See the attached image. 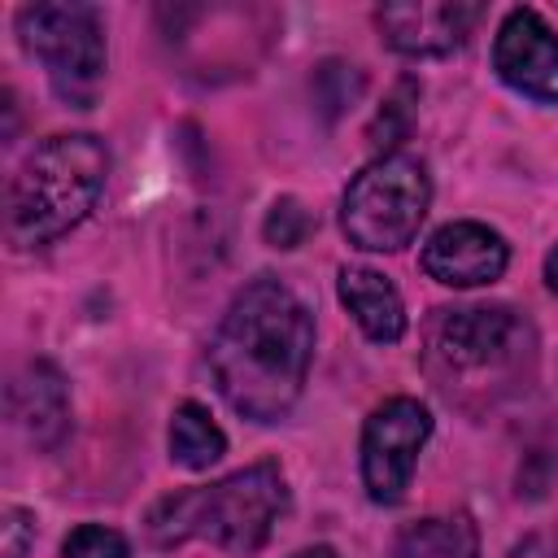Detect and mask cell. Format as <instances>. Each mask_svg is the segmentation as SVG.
<instances>
[{
	"label": "cell",
	"mask_w": 558,
	"mask_h": 558,
	"mask_svg": "<svg viewBox=\"0 0 558 558\" xmlns=\"http://www.w3.org/2000/svg\"><path fill=\"white\" fill-rule=\"evenodd\" d=\"M22 48L48 70L52 92L87 109L105 83V26L92 4L78 0H39L17 9Z\"/></svg>",
	"instance_id": "5b68a950"
},
{
	"label": "cell",
	"mask_w": 558,
	"mask_h": 558,
	"mask_svg": "<svg viewBox=\"0 0 558 558\" xmlns=\"http://www.w3.org/2000/svg\"><path fill=\"white\" fill-rule=\"evenodd\" d=\"M9 414L26 432L31 445L57 449L70 432V392L65 375L52 362H26L9 384Z\"/></svg>",
	"instance_id": "8fae6325"
},
{
	"label": "cell",
	"mask_w": 558,
	"mask_h": 558,
	"mask_svg": "<svg viewBox=\"0 0 558 558\" xmlns=\"http://www.w3.org/2000/svg\"><path fill=\"white\" fill-rule=\"evenodd\" d=\"M493 70L510 92L558 105V31L527 4L510 9L493 39Z\"/></svg>",
	"instance_id": "ba28073f"
},
{
	"label": "cell",
	"mask_w": 558,
	"mask_h": 558,
	"mask_svg": "<svg viewBox=\"0 0 558 558\" xmlns=\"http://www.w3.org/2000/svg\"><path fill=\"white\" fill-rule=\"evenodd\" d=\"M523 353H527V323L510 305L436 310L427 331V357L440 375V388H453L458 375L506 371Z\"/></svg>",
	"instance_id": "8992f818"
},
{
	"label": "cell",
	"mask_w": 558,
	"mask_h": 558,
	"mask_svg": "<svg viewBox=\"0 0 558 558\" xmlns=\"http://www.w3.org/2000/svg\"><path fill=\"white\" fill-rule=\"evenodd\" d=\"M432 205V174L414 153H379L353 174L340 201V231L362 253L405 248Z\"/></svg>",
	"instance_id": "277c9868"
},
{
	"label": "cell",
	"mask_w": 558,
	"mask_h": 558,
	"mask_svg": "<svg viewBox=\"0 0 558 558\" xmlns=\"http://www.w3.org/2000/svg\"><path fill=\"white\" fill-rule=\"evenodd\" d=\"M222 453H227L222 427L209 418V410L201 401H183L170 418V458L183 471H209Z\"/></svg>",
	"instance_id": "5bb4252c"
},
{
	"label": "cell",
	"mask_w": 558,
	"mask_h": 558,
	"mask_svg": "<svg viewBox=\"0 0 558 558\" xmlns=\"http://www.w3.org/2000/svg\"><path fill=\"white\" fill-rule=\"evenodd\" d=\"M475 554H480L475 523L466 514H436L410 523L388 558H475Z\"/></svg>",
	"instance_id": "4fadbf2b"
},
{
	"label": "cell",
	"mask_w": 558,
	"mask_h": 558,
	"mask_svg": "<svg viewBox=\"0 0 558 558\" xmlns=\"http://www.w3.org/2000/svg\"><path fill=\"white\" fill-rule=\"evenodd\" d=\"M31 541H35V514L22 506H9L0 523V558H26Z\"/></svg>",
	"instance_id": "e0dca14e"
},
{
	"label": "cell",
	"mask_w": 558,
	"mask_h": 558,
	"mask_svg": "<svg viewBox=\"0 0 558 558\" xmlns=\"http://www.w3.org/2000/svg\"><path fill=\"white\" fill-rule=\"evenodd\" d=\"M545 288L558 296V244L545 253Z\"/></svg>",
	"instance_id": "ac0fdd59"
},
{
	"label": "cell",
	"mask_w": 558,
	"mask_h": 558,
	"mask_svg": "<svg viewBox=\"0 0 558 558\" xmlns=\"http://www.w3.org/2000/svg\"><path fill=\"white\" fill-rule=\"evenodd\" d=\"M336 288H340V305L353 314V323L366 331V340L397 344L405 336V301L388 275H379L371 266H344Z\"/></svg>",
	"instance_id": "7c38bea8"
},
{
	"label": "cell",
	"mask_w": 558,
	"mask_h": 558,
	"mask_svg": "<svg viewBox=\"0 0 558 558\" xmlns=\"http://www.w3.org/2000/svg\"><path fill=\"white\" fill-rule=\"evenodd\" d=\"M432 436V414L414 397H388L362 423V484L375 506H397L410 488L414 462Z\"/></svg>",
	"instance_id": "52a82bcc"
},
{
	"label": "cell",
	"mask_w": 558,
	"mask_h": 558,
	"mask_svg": "<svg viewBox=\"0 0 558 558\" xmlns=\"http://www.w3.org/2000/svg\"><path fill=\"white\" fill-rule=\"evenodd\" d=\"M109 179V148L100 135H48L9 179L4 240L13 248H44L74 231L100 201Z\"/></svg>",
	"instance_id": "7a4b0ae2"
},
{
	"label": "cell",
	"mask_w": 558,
	"mask_h": 558,
	"mask_svg": "<svg viewBox=\"0 0 558 558\" xmlns=\"http://www.w3.org/2000/svg\"><path fill=\"white\" fill-rule=\"evenodd\" d=\"M480 4H458V0H436V4H384L375 9V26L384 44L401 57H449L458 52L475 22Z\"/></svg>",
	"instance_id": "30bf717a"
},
{
	"label": "cell",
	"mask_w": 558,
	"mask_h": 558,
	"mask_svg": "<svg viewBox=\"0 0 558 558\" xmlns=\"http://www.w3.org/2000/svg\"><path fill=\"white\" fill-rule=\"evenodd\" d=\"M288 510V480L279 462L240 466L205 488L166 493L148 510V541L174 549L183 541H209L227 554H257Z\"/></svg>",
	"instance_id": "3957f363"
},
{
	"label": "cell",
	"mask_w": 558,
	"mask_h": 558,
	"mask_svg": "<svg viewBox=\"0 0 558 558\" xmlns=\"http://www.w3.org/2000/svg\"><path fill=\"white\" fill-rule=\"evenodd\" d=\"M418 262H423V275L445 288H484L506 275L510 248L493 227L462 218V222H445L440 231H432Z\"/></svg>",
	"instance_id": "9c48e42d"
},
{
	"label": "cell",
	"mask_w": 558,
	"mask_h": 558,
	"mask_svg": "<svg viewBox=\"0 0 558 558\" xmlns=\"http://www.w3.org/2000/svg\"><path fill=\"white\" fill-rule=\"evenodd\" d=\"M310 227H314L310 209H305L301 201L283 196V201L270 205V214H266V222H262V235H266L275 248H296V244L310 235Z\"/></svg>",
	"instance_id": "2e32d148"
},
{
	"label": "cell",
	"mask_w": 558,
	"mask_h": 558,
	"mask_svg": "<svg viewBox=\"0 0 558 558\" xmlns=\"http://www.w3.org/2000/svg\"><path fill=\"white\" fill-rule=\"evenodd\" d=\"M310 357L314 314L275 275L248 279L209 340V371L222 401L253 423H279L301 401Z\"/></svg>",
	"instance_id": "6da1fadb"
},
{
	"label": "cell",
	"mask_w": 558,
	"mask_h": 558,
	"mask_svg": "<svg viewBox=\"0 0 558 558\" xmlns=\"http://www.w3.org/2000/svg\"><path fill=\"white\" fill-rule=\"evenodd\" d=\"M61 558H131V545L122 532H113L105 523H78L61 541Z\"/></svg>",
	"instance_id": "9a60e30c"
},
{
	"label": "cell",
	"mask_w": 558,
	"mask_h": 558,
	"mask_svg": "<svg viewBox=\"0 0 558 558\" xmlns=\"http://www.w3.org/2000/svg\"><path fill=\"white\" fill-rule=\"evenodd\" d=\"M288 558H336V549H331V545H310V549H296V554H288Z\"/></svg>",
	"instance_id": "d6986e66"
}]
</instances>
